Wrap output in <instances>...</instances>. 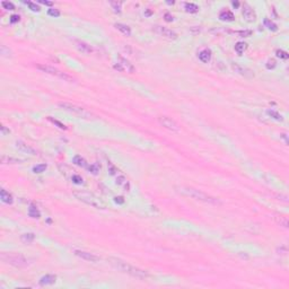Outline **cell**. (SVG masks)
Returning <instances> with one entry per match:
<instances>
[{"label": "cell", "instance_id": "ffe728a7", "mask_svg": "<svg viewBox=\"0 0 289 289\" xmlns=\"http://www.w3.org/2000/svg\"><path fill=\"white\" fill-rule=\"evenodd\" d=\"M219 18L221 19V20H229V22H232V20H234L235 17H234V14L230 10H222L219 14Z\"/></svg>", "mask_w": 289, "mask_h": 289}, {"label": "cell", "instance_id": "d6a6232c", "mask_svg": "<svg viewBox=\"0 0 289 289\" xmlns=\"http://www.w3.org/2000/svg\"><path fill=\"white\" fill-rule=\"evenodd\" d=\"M0 52L2 57H10V50L6 46V45H1V49H0Z\"/></svg>", "mask_w": 289, "mask_h": 289}, {"label": "cell", "instance_id": "30bf717a", "mask_svg": "<svg viewBox=\"0 0 289 289\" xmlns=\"http://www.w3.org/2000/svg\"><path fill=\"white\" fill-rule=\"evenodd\" d=\"M156 33H158L162 36L166 37V38H170V40H175L177 37V34L175 33L174 31L170 30V28H166V27H162V26H156L155 27Z\"/></svg>", "mask_w": 289, "mask_h": 289}, {"label": "cell", "instance_id": "681fc988", "mask_svg": "<svg viewBox=\"0 0 289 289\" xmlns=\"http://www.w3.org/2000/svg\"><path fill=\"white\" fill-rule=\"evenodd\" d=\"M281 138H284V139H285V141H286V144H288V139H287V134H281Z\"/></svg>", "mask_w": 289, "mask_h": 289}, {"label": "cell", "instance_id": "9c48e42d", "mask_svg": "<svg viewBox=\"0 0 289 289\" xmlns=\"http://www.w3.org/2000/svg\"><path fill=\"white\" fill-rule=\"evenodd\" d=\"M232 68H233V70L235 71V72H237L238 75H241V76H243V77L245 78L254 77V74H253V71L251 70V69H248V68L246 67H243V66L238 64V63L233 62L232 63Z\"/></svg>", "mask_w": 289, "mask_h": 289}, {"label": "cell", "instance_id": "4dcf8cb0", "mask_svg": "<svg viewBox=\"0 0 289 289\" xmlns=\"http://www.w3.org/2000/svg\"><path fill=\"white\" fill-rule=\"evenodd\" d=\"M264 25L267 26L269 30H271V31H277V25H276L274 23L271 22L270 19H264Z\"/></svg>", "mask_w": 289, "mask_h": 289}, {"label": "cell", "instance_id": "6da1fadb", "mask_svg": "<svg viewBox=\"0 0 289 289\" xmlns=\"http://www.w3.org/2000/svg\"><path fill=\"white\" fill-rule=\"evenodd\" d=\"M108 262L111 264L113 268H115L116 270L121 271L123 273L130 274V276H132L134 278L141 279V280H144V279L149 278V273L147 271L141 270L139 268L134 267V265L126 263V261H123V260L121 259H118V258H108Z\"/></svg>", "mask_w": 289, "mask_h": 289}, {"label": "cell", "instance_id": "5b68a950", "mask_svg": "<svg viewBox=\"0 0 289 289\" xmlns=\"http://www.w3.org/2000/svg\"><path fill=\"white\" fill-rule=\"evenodd\" d=\"M59 106L64 111L69 112V113H72V114L77 115L79 118H82V119H93L94 115L88 112L87 110H85L82 106H78L76 104H71V103H59Z\"/></svg>", "mask_w": 289, "mask_h": 289}, {"label": "cell", "instance_id": "d6986e66", "mask_svg": "<svg viewBox=\"0 0 289 289\" xmlns=\"http://www.w3.org/2000/svg\"><path fill=\"white\" fill-rule=\"evenodd\" d=\"M114 26L116 30H119L121 33L126 35V36H130V35H131V30H130L129 26L124 25V24H121V23H116Z\"/></svg>", "mask_w": 289, "mask_h": 289}, {"label": "cell", "instance_id": "8992f818", "mask_svg": "<svg viewBox=\"0 0 289 289\" xmlns=\"http://www.w3.org/2000/svg\"><path fill=\"white\" fill-rule=\"evenodd\" d=\"M36 68L37 69H40L41 71H43V72L50 74V75H52V76H56V77L62 79V80H64V82H74V78L71 77V76H69V75L66 74V72L60 71L59 69H57V68H54V67H51V66H48V64H37Z\"/></svg>", "mask_w": 289, "mask_h": 289}, {"label": "cell", "instance_id": "9a60e30c", "mask_svg": "<svg viewBox=\"0 0 289 289\" xmlns=\"http://www.w3.org/2000/svg\"><path fill=\"white\" fill-rule=\"evenodd\" d=\"M198 57H199V60H200L201 62L207 63L211 59V51H210L209 49H203V50H201V51L199 52Z\"/></svg>", "mask_w": 289, "mask_h": 289}, {"label": "cell", "instance_id": "60d3db41", "mask_svg": "<svg viewBox=\"0 0 289 289\" xmlns=\"http://www.w3.org/2000/svg\"><path fill=\"white\" fill-rule=\"evenodd\" d=\"M27 5H28V7H30L33 11H40V7H38L36 4H34V2H30V1H28V2H27Z\"/></svg>", "mask_w": 289, "mask_h": 289}, {"label": "cell", "instance_id": "f35d334b", "mask_svg": "<svg viewBox=\"0 0 289 289\" xmlns=\"http://www.w3.org/2000/svg\"><path fill=\"white\" fill-rule=\"evenodd\" d=\"M276 66H277V63H276V60H273V59L269 60V61L267 62L268 69H273V68H276Z\"/></svg>", "mask_w": 289, "mask_h": 289}, {"label": "cell", "instance_id": "d4e9b609", "mask_svg": "<svg viewBox=\"0 0 289 289\" xmlns=\"http://www.w3.org/2000/svg\"><path fill=\"white\" fill-rule=\"evenodd\" d=\"M246 48H247V44L244 43V42H237V43L235 44V51L237 52L240 56H241L242 53H244Z\"/></svg>", "mask_w": 289, "mask_h": 289}, {"label": "cell", "instance_id": "c3c4849f", "mask_svg": "<svg viewBox=\"0 0 289 289\" xmlns=\"http://www.w3.org/2000/svg\"><path fill=\"white\" fill-rule=\"evenodd\" d=\"M1 132H2V134H9V130L6 129V126H1Z\"/></svg>", "mask_w": 289, "mask_h": 289}, {"label": "cell", "instance_id": "ac0fdd59", "mask_svg": "<svg viewBox=\"0 0 289 289\" xmlns=\"http://www.w3.org/2000/svg\"><path fill=\"white\" fill-rule=\"evenodd\" d=\"M116 184H118V185H120L121 188H123V189L126 190V191H129V190H130L129 181H128L126 176H123V175H120V176H118V177H116Z\"/></svg>", "mask_w": 289, "mask_h": 289}, {"label": "cell", "instance_id": "603a6c76", "mask_svg": "<svg viewBox=\"0 0 289 289\" xmlns=\"http://www.w3.org/2000/svg\"><path fill=\"white\" fill-rule=\"evenodd\" d=\"M74 163L79 167H87V162H86L85 158H82V156H75L74 157Z\"/></svg>", "mask_w": 289, "mask_h": 289}, {"label": "cell", "instance_id": "5bb4252c", "mask_svg": "<svg viewBox=\"0 0 289 289\" xmlns=\"http://www.w3.org/2000/svg\"><path fill=\"white\" fill-rule=\"evenodd\" d=\"M76 46H77V49L79 50V51L82 52V53H85V54H89V53L93 52V48H92L89 44L85 43V42L77 41L76 42Z\"/></svg>", "mask_w": 289, "mask_h": 289}, {"label": "cell", "instance_id": "cb8c5ba5", "mask_svg": "<svg viewBox=\"0 0 289 289\" xmlns=\"http://www.w3.org/2000/svg\"><path fill=\"white\" fill-rule=\"evenodd\" d=\"M20 162H22V159H17V158H13V157H7V156L1 157L2 164H19Z\"/></svg>", "mask_w": 289, "mask_h": 289}, {"label": "cell", "instance_id": "e0dca14e", "mask_svg": "<svg viewBox=\"0 0 289 289\" xmlns=\"http://www.w3.org/2000/svg\"><path fill=\"white\" fill-rule=\"evenodd\" d=\"M0 198H1V201H2V202H5V203H7V204H11L13 201H14L13 196H11L9 192H7L5 189H1V191H0Z\"/></svg>", "mask_w": 289, "mask_h": 289}, {"label": "cell", "instance_id": "7a4b0ae2", "mask_svg": "<svg viewBox=\"0 0 289 289\" xmlns=\"http://www.w3.org/2000/svg\"><path fill=\"white\" fill-rule=\"evenodd\" d=\"M178 193H181L182 196H185L188 198L194 199L196 201H201V202H206V203L210 204H220V200L218 198L210 196L208 193H204L200 190L193 189V188H189V186H181V188H176Z\"/></svg>", "mask_w": 289, "mask_h": 289}, {"label": "cell", "instance_id": "74e56055", "mask_svg": "<svg viewBox=\"0 0 289 289\" xmlns=\"http://www.w3.org/2000/svg\"><path fill=\"white\" fill-rule=\"evenodd\" d=\"M71 180H72V182L76 183V184H82V182H84L82 181V176H79V175H72Z\"/></svg>", "mask_w": 289, "mask_h": 289}, {"label": "cell", "instance_id": "d590c367", "mask_svg": "<svg viewBox=\"0 0 289 289\" xmlns=\"http://www.w3.org/2000/svg\"><path fill=\"white\" fill-rule=\"evenodd\" d=\"M111 6L113 7L115 13H120L121 11V2H118V1H112Z\"/></svg>", "mask_w": 289, "mask_h": 289}, {"label": "cell", "instance_id": "52a82bcc", "mask_svg": "<svg viewBox=\"0 0 289 289\" xmlns=\"http://www.w3.org/2000/svg\"><path fill=\"white\" fill-rule=\"evenodd\" d=\"M114 69L119 71H126V72H130V74H132L136 70L134 64L123 57H119V61H118V63L114 64Z\"/></svg>", "mask_w": 289, "mask_h": 289}, {"label": "cell", "instance_id": "f6af8a7d", "mask_svg": "<svg viewBox=\"0 0 289 289\" xmlns=\"http://www.w3.org/2000/svg\"><path fill=\"white\" fill-rule=\"evenodd\" d=\"M18 20H19V16L18 15H13L10 17V23H13V24H14V23H17Z\"/></svg>", "mask_w": 289, "mask_h": 289}, {"label": "cell", "instance_id": "816d5d0a", "mask_svg": "<svg viewBox=\"0 0 289 289\" xmlns=\"http://www.w3.org/2000/svg\"><path fill=\"white\" fill-rule=\"evenodd\" d=\"M146 15H147V16L152 15V10H147V13H146Z\"/></svg>", "mask_w": 289, "mask_h": 289}, {"label": "cell", "instance_id": "3957f363", "mask_svg": "<svg viewBox=\"0 0 289 289\" xmlns=\"http://www.w3.org/2000/svg\"><path fill=\"white\" fill-rule=\"evenodd\" d=\"M74 194L77 199H79V200L85 202V203L89 204V206H92V207L97 208V209H105V204L103 203V201L100 200L93 193L87 192V191H77Z\"/></svg>", "mask_w": 289, "mask_h": 289}, {"label": "cell", "instance_id": "484cf974", "mask_svg": "<svg viewBox=\"0 0 289 289\" xmlns=\"http://www.w3.org/2000/svg\"><path fill=\"white\" fill-rule=\"evenodd\" d=\"M184 7H185V10L188 13H192V14H194V13L199 10V7L196 4H192V2H186Z\"/></svg>", "mask_w": 289, "mask_h": 289}, {"label": "cell", "instance_id": "f907efd6", "mask_svg": "<svg viewBox=\"0 0 289 289\" xmlns=\"http://www.w3.org/2000/svg\"><path fill=\"white\" fill-rule=\"evenodd\" d=\"M232 4H233L234 7H238V2H237V1H233Z\"/></svg>", "mask_w": 289, "mask_h": 289}, {"label": "cell", "instance_id": "ee69618b", "mask_svg": "<svg viewBox=\"0 0 289 289\" xmlns=\"http://www.w3.org/2000/svg\"><path fill=\"white\" fill-rule=\"evenodd\" d=\"M278 254H282V255H285L286 253H287V247H285V246H281L280 248H278Z\"/></svg>", "mask_w": 289, "mask_h": 289}, {"label": "cell", "instance_id": "f546056e", "mask_svg": "<svg viewBox=\"0 0 289 289\" xmlns=\"http://www.w3.org/2000/svg\"><path fill=\"white\" fill-rule=\"evenodd\" d=\"M48 120H49V121H50V122H52V123H53V124H56V126H58V128H60V129L67 130V126H64V124H63V123L59 122V121H58V120H53V119H52V118H51V116H49V118H48Z\"/></svg>", "mask_w": 289, "mask_h": 289}, {"label": "cell", "instance_id": "ba28073f", "mask_svg": "<svg viewBox=\"0 0 289 289\" xmlns=\"http://www.w3.org/2000/svg\"><path fill=\"white\" fill-rule=\"evenodd\" d=\"M158 122L160 123V126H163L164 128L174 131V132H178L180 131V126L175 122L173 119H170L168 116H159L158 118Z\"/></svg>", "mask_w": 289, "mask_h": 289}, {"label": "cell", "instance_id": "1f68e13d", "mask_svg": "<svg viewBox=\"0 0 289 289\" xmlns=\"http://www.w3.org/2000/svg\"><path fill=\"white\" fill-rule=\"evenodd\" d=\"M277 57L278 58H281V59H284V60H287L289 58V56H288V53L286 51H282V50H277Z\"/></svg>", "mask_w": 289, "mask_h": 289}, {"label": "cell", "instance_id": "7bdbcfd3", "mask_svg": "<svg viewBox=\"0 0 289 289\" xmlns=\"http://www.w3.org/2000/svg\"><path fill=\"white\" fill-rule=\"evenodd\" d=\"M164 18H165L166 22H173V19H174L173 18V16L170 15V14H168V13H166V14L164 15Z\"/></svg>", "mask_w": 289, "mask_h": 289}, {"label": "cell", "instance_id": "b9f144b4", "mask_svg": "<svg viewBox=\"0 0 289 289\" xmlns=\"http://www.w3.org/2000/svg\"><path fill=\"white\" fill-rule=\"evenodd\" d=\"M88 170L93 173V174H97L98 173V167L96 166V165H90V166L88 167Z\"/></svg>", "mask_w": 289, "mask_h": 289}, {"label": "cell", "instance_id": "4fadbf2b", "mask_svg": "<svg viewBox=\"0 0 289 289\" xmlns=\"http://www.w3.org/2000/svg\"><path fill=\"white\" fill-rule=\"evenodd\" d=\"M16 146H17V148H18L19 150H22L23 152L30 154V155H36V152H35L32 147H30L28 144L23 142V141H17V142H16Z\"/></svg>", "mask_w": 289, "mask_h": 289}, {"label": "cell", "instance_id": "f1b7e54d", "mask_svg": "<svg viewBox=\"0 0 289 289\" xmlns=\"http://www.w3.org/2000/svg\"><path fill=\"white\" fill-rule=\"evenodd\" d=\"M46 167H48L46 164H38V165L33 167V172L34 173H43V172H45Z\"/></svg>", "mask_w": 289, "mask_h": 289}, {"label": "cell", "instance_id": "836d02e7", "mask_svg": "<svg viewBox=\"0 0 289 289\" xmlns=\"http://www.w3.org/2000/svg\"><path fill=\"white\" fill-rule=\"evenodd\" d=\"M48 14L50 16H53V17H59L60 10L59 9H56V8H50V9L48 10Z\"/></svg>", "mask_w": 289, "mask_h": 289}, {"label": "cell", "instance_id": "8d00e7d4", "mask_svg": "<svg viewBox=\"0 0 289 289\" xmlns=\"http://www.w3.org/2000/svg\"><path fill=\"white\" fill-rule=\"evenodd\" d=\"M108 172H110V174L111 175H114L116 172H118V170H116V167L113 165V164L111 163V162H108Z\"/></svg>", "mask_w": 289, "mask_h": 289}, {"label": "cell", "instance_id": "2e32d148", "mask_svg": "<svg viewBox=\"0 0 289 289\" xmlns=\"http://www.w3.org/2000/svg\"><path fill=\"white\" fill-rule=\"evenodd\" d=\"M57 281V277L54 274H46L44 277H42L40 280V285L41 286H48V285H53Z\"/></svg>", "mask_w": 289, "mask_h": 289}, {"label": "cell", "instance_id": "44dd1931", "mask_svg": "<svg viewBox=\"0 0 289 289\" xmlns=\"http://www.w3.org/2000/svg\"><path fill=\"white\" fill-rule=\"evenodd\" d=\"M28 216L30 217H32V218H40V216H41V214H40V211H38V209H37L36 206H34V204H31L30 208H28Z\"/></svg>", "mask_w": 289, "mask_h": 289}, {"label": "cell", "instance_id": "7402d4cb", "mask_svg": "<svg viewBox=\"0 0 289 289\" xmlns=\"http://www.w3.org/2000/svg\"><path fill=\"white\" fill-rule=\"evenodd\" d=\"M34 238H35V235H34L33 233H27V234H23L22 236H20V241H22L23 243H25V244H31V243L34 241Z\"/></svg>", "mask_w": 289, "mask_h": 289}, {"label": "cell", "instance_id": "277c9868", "mask_svg": "<svg viewBox=\"0 0 289 289\" xmlns=\"http://www.w3.org/2000/svg\"><path fill=\"white\" fill-rule=\"evenodd\" d=\"M1 260L5 263L10 264L16 268H26L28 265V261L25 259L22 254H16V253H2L1 254Z\"/></svg>", "mask_w": 289, "mask_h": 289}, {"label": "cell", "instance_id": "ab89813d", "mask_svg": "<svg viewBox=\"0 0 289 289\" xmlns=\"http://www.w3.org/2000/svg\"><path fill=\"white\" fill-rule=\"evenodd\" d=\"M238 34H241L243 37H247V36H251V35H252V31H251V30L240 31V32H238Z\"/></svg>", "mask_w": 289, "mask_h": 289}, {"label": "cell", "instance_id": "83f0119b", "mask_svg": "<svg viewBox=\"0 0 289 289\" xmlns=\"http://www.w3.org/2000/svg\"><path fill=\"white\" fill-rule=\"evenodd\" d=\"M276 220H277V222H278L280 226L285 227V228H288V219L286 218V217H282V216L276 217Z\"/></svg>", "mask_w": 289, "mask_h": 289}, {"label": "cell", "instance_id": "bcb514c9", "mask_svg": "<svg viewBox=\"0 0 289 289\" xmlns=\"http://www.w3.org/2000/svg\"><path fill=\"white\" fill-rule=\"evenodd\" d=\"M115 202H116V203L122 204L123 202H124V199H123L122 196H116V198H115Z\"/></svg>", "mask_w": 289, "mask_h": 289}, {"label": "cell", "instance_id": "8fae6325", "mask_svg": "<svg viewBox=\"0 0 289 289\" xmlns=\"http://www.w3.org/2000/svg\"><path fill=\"white\" fill-rule=\"evenodd\" d=\"M75 254L77 256H79L80 259L85 260V261H88V262H97L100 258L97 255H95L94 253L90 252H86V251H80V250H76L75 251Z\"/></svg>", "mask_w": 289, "mask_h": 289}, {"label": "cell", "instance_id": "e575fe53", "mask_svg": "<svg viewBox=\"0 0 289 289\" xmlns=\"http://www.w3.org/2000/svg\"><path fill=\"white\" fill-rule=\"evenodd\" d=\"M2 7L5 9H8V10H14L15 9V6L13 2H9V1H2Z\"/></svg>", "mask_w": 289, "mask_h": 289}, {"label": "cell", "instance_id": "4316f807", "mask_svg": "<svg viewBox=\"0 0 289 289\" xmlns=\"http://www.w3.org/2000/svg\"><path fill=\"white\" fill-rule=\"evenodd\" d=\"M267 113H268V115H270L272 119L277 120V121H282V120H284L282 115H281V114H279V113H278L277 111H273V110H268Z\"/></svg>", "mask_w": 289, "mask_h": 289}, {"label": "cell", "instance_id": "7c38bea8", "mask_svg": "<svg viewBox=\"0 0 289 289\" xmlns=\"http://www.w3.org/2000/svg\"><path fill=\"white\" fill-rule=\"evenodd\" d=\"M243 16H244V18L246 19L247 22H254L256 19L255 11L253 10L248 5H244V8H243Z\"/></svg>", "mask_w": 289, "mask_h": 289}, {"label": "cell", "instance_id": "7dc6e473", "mask_svg": "<svg viewBox=\"0 0 289 289\" xmlns=\"http://www.w3.org/2000/svg\"><path fill=\"white\" fill-rule=\"evenodd\" d=\"M38 2H40V4L45 5V6H52V5H53V4L51 2V1H45V0H40Z\"/></svg>", "mask_w": 289, "mask_h": 289}]
</instances>
